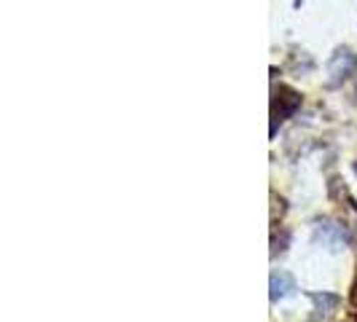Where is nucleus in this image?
<instances>
[{
	"label": "nucleus",
	"mask_w": 357,
	"mask_h": 322,
	"mask_svg": "<svg viewBox=\"0 0 357 322\" xmlns=\"http://www.w3.org/2000/svg\"><path fill=\"white\" fill-rule=\"evenodd\" d=\"M298 107H301V94L298 91H293L290 86H280V89L274 91V105H271V110H274V126H271V132L277 129V121L290 118Z\"/></svg>",
	"instance_id": "f257e3e1"
},
{
	"label": "nucleus",
	"mask_w": 357,
	"mask_h": 322,
	"mask_svg": "<svg viewBox=\"0 0 357 322\" xmlns=\"http://www.w3.org/2000/svg\"><path fill=\"white\" fill-rule=\"evenodd\" d=\"M357 68V56L349 49H339L333 54L331 65H328V75H331V86H339L341 81H347Z\"/></svg>",
	"instance_id": "f03ea898"
},
{
	"label": "nucleus",
	"mask_w": 357,
	"mask_h": 322,
	"mask_svg": "<svg viewBox=\"0 0 357 322\" xmlns=\"http://www.w3.org/2000/svg\"><path fill=\"white\" fill-rule=\"evenodd\" d=\"M293 290V277L290 274H274L271 277V298H280Z\"/></svg>",
	"instance_id": "7ed1b4c3"
},
{
	"label": "nucleus",
	"mask_w": 357,
	"mask_h": 322,
	"mask_svg": "<svg viewBox=\"0 0 357 322\" xmlns=\"http://www.w3.org/2000/svg\"><path fill=\"white\" fill-rule=\"evenodd\" d=\"M312 301L320 306V309H333V306L339 304L336 296H312Z\"/></svg>",
	"instance_id": "20e7f679"
},
{
	"label": "nucleus",
	"mask_w": 357,
	"mask_h": 322,
	"mask_svg": "<svg viewBox=\"0 0 357 322\" xmlns=\"http://www.w3.org/2000/svg\"><path fill=\"white\" fill-rule=\"evenodd\" d=\"M352 301L357 304V285H355V290H352Z\"/></svg>",
	"instance_id": "39448f33"
},
{
	"label": "nucleus",
	"mask_w": 357,
	"mask_h": 322,
	"mask_svg": "<svg viewBox=\"0 0 357 322\" xmlns=\"http://www.w3.org/2000/svg\"><path fill=\"white\" fill-rule=\"evenodd\" d=\"M355 172H357V164H355Z\"/></svg>",
	"instance_id": "423d86ee"
},
{
	"label": "nucleus",
	"mask_w": 357,
	"mask_h": 322,
	"mask_svg": "<svg viewBox=\"0 0 357 322\" xmlns=\"http://www.w3.org/2000/svg\"><path fill=\"white\" fill-rule=\"evenodd\" d=\"M355 322H357V320H355Z\"/></svg>",
	"instance_id": "0eeeda50"
}]
</instances>
